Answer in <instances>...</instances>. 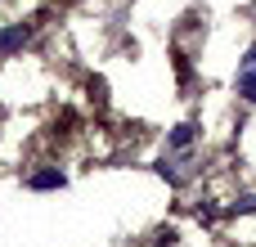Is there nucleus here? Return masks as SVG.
Masks as SVG:
<instances>
[{
  "mask_svg": "<svg viewBox=\"0 0 256 247\" xmlns=\"http://www.w3.org/2000/svg\"><path fill=\"white\" fill-rule=\"evenodd\" d=\"M22 40H27V27H22V22H18V27H4V32H0V54L18 50Z\"/></svg>",
  "mask_w": 256,
  "mask_h": 247,
  "instance_id": "3",
  "label": "nucleus"
},
{
  "mask_svg": "<svg viewBox=\"0 0 256 247\" xmlns=\"http://www.w3.org/2000/svg\"><path fill=\"white\" fill-rule=\"evenodd\" d=\"M243 68H256V45L248 50V54H243Z\"/></svg>",
  "mask_w": 256,
  "mask_h": 247,
  "instance_id": "6",
  "label": "nucleus"
},
{
  "mask_svg": "<svg viewBox=\"0 0 256 247\" xmlns=\"http://www.w3.org/2000/svg\"><path fill=\"white\" fill-rule=\"evenodd\" d=\"M194 130H198L194 122H180V126L166 135V148H189V144H194Z\"/></svg>",
  "mask_w": 256,
  "mask_h": 247,
  "instance_id": "2",
  "label": "nucleus"
},
{
  "mask_svg": "<svg viewBox=\"0 0 256 247\" xmlns=\"http://www.w3.org/2000/svg\"><path fill=\"white\" fill-rule=\"evenodd\" d=\"M238 94L256 104V68H238Z\"/></svg>",
  "mask_w": 256,
  "mask_h": 247,
  "instance_id": "4",
  "label": "nucleus"
},
{
  "mask_svg": "<svg viewBox=\"0 0 256 247\" xmlns=\"http://www.w3.org/2000/svg\"><path fill=\"white\" fill-rule=\"evenodd\" d=\"M63 184H68L63 171H36V176L27 180V189H63Z\"/></svg>",
  "mask_w": 256,
  "mask_h": 247,
  "instance_id": "1",
  "label": "nucleus"
},
{
  "mask_svg": "<svg viewBox=\"0 0 256 247\" xmlns=\"http://www.w3.org/2000/svg\"><path fill=\"white\" fill-rule=\"evenodd\" d=\"M234 212H256V198H243V202H234Z\"/></svg>",
  "mask_w": 256,
  "mask_h": 247,
  "instance_id": "5",
  "label": "nucleus"
}]
</instances>
